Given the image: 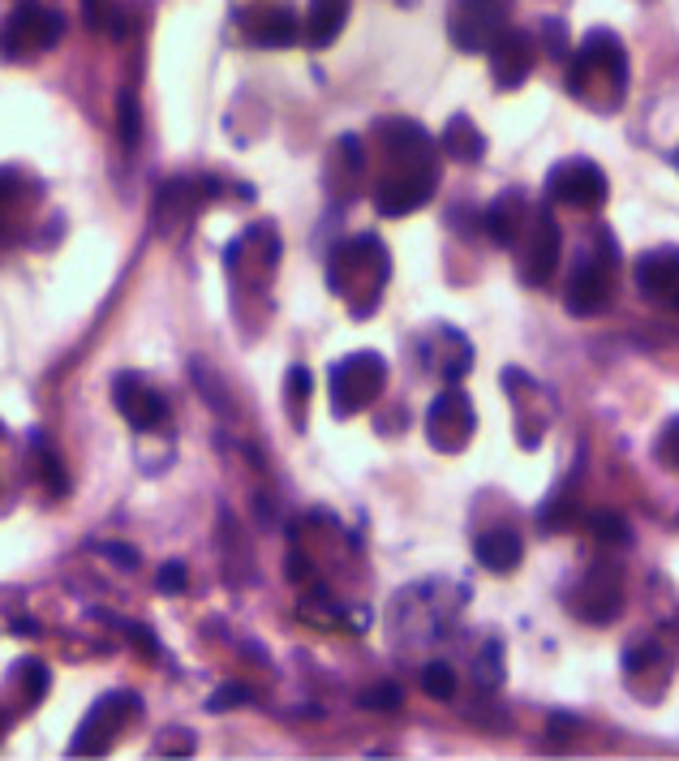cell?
Returning a JSON list of instances; mask_svg holds the SVG:
<instances>
[{
    "instance_id": "cell-20",
    "label": "cell",
    "mask_w": 679,
    "mask_h": 761,
    "mask_svg": "<svg viewBox=\"0 0 679 761\" xmlns=\"http://www.w3.org/2000/svg\"><path fill=\"white\" fill-rule=\"evenodd\" d=\"M439 146H443V155H452V160H461V164H477V160L486 155V138H482V130L469 121L465 112L447 121Z\"/></svg>"
},
{
    "instance_id": "cell-29",
    "label": "cell",
    "mask_w": 679,
    "mask_h": 761,
    "mask_svg": "<svg viewBox=\"0 0 679 761\" xmlns=\"http://www.w3.org/2000/svg\"><path fill=\"white\" fill-rule=\"evenodd\" d=\"M361 706L366 710H395L400 706V689L395 685H379V689H370L361 697Z\"/></svg>"
},
{
    "instance_id": "cell-3",
    "label": "cell",
    "mask_w": 679,
    "mask_h": 761,
    "mask_svg": "<svg viewBox=\"0 0 679 761\" xmlns=\"http://www.w3.org/2000/svg\"><path fill=\"white\" fill-rule=\"evenodd\" d=\"M615 271H619V246L607 228L594 233V250L580 254L568 271V285H564V306L573 310L576 319H594L603 315L615 297Z\"/></svg>"
},
{
    "instance_id": "cell-23",
    "label": "cell",
    "mask_w": 679,
    "mask_h": 761,
    "mask_svg": "<svg viewBox=\"0 0 679 761\" xmlns=\"http://www.w3.org/2000/svg\"><path fill=\"white\" fill-rule=\"evenodd\" d=\"M422 689H426V697H434V701H447V697L456 692V671H452L447 662H430L426 671H422Z\"/></svg>"
},
{
    "instance_id": "cell-37",
    "label": "cell",
    "mask_w": 679,
    "mask_h": 761,
    "mask_svg": "<svg viewBox=\"0 0 679 761\" xmlns=\"http://www.w3.org/2000/svg\"><path fill=\"white\" fill-rule=\"evenodd\" d=\"M0 731H4V723H0Z\"/></svg>"
},
{
    "instance_id": "cell-1",
    "label": "cell",
    "mask_w": 679,
    "mask_h": 761,
    "mask_svg": "<svg viewBox=\"0 0 679 761\" xmlns=\"http://www.w3.org/2000/svg\"><path fill=\"white\" fill-rule=\"evenodd\" d=\"M379 130H383V143L392 151V173L374 189V207H379V216L388 219L413 216V212L426 207L434 198V189H439L434 138L409 116H392Z\"/></svg>"
},
{
    "instance_id": "cell-5",
    "label": "cell",
    "mask_w": 679,
    "mask_h": 761,
    "mask_svg": "<svg viewBox=\"0 0 679 761\" xmlns=\"http://www.w3.org/2000/svg\"><path fill=\"white\" fill-rule=\"evenodd\" d=\"M512 0H447V39L477 56L512 27Z\"/></svg>"
},
{
    "instance_id": "cell-8",
    "label": "cell",
    "mask_w": 679,
    "mask_h": 761,
    "mask_svg": "<svg viewBox=\"0 0 679 761\" xmlns=\"http://www.w3.org/2000/svg\"><path fill=\"white\" fill-rule=\"evenodd\" d=\"M138 706H143V701H138L134 692H107V697H100V701L91 706L86 723L78 727V736H73L70 758L107 753V749L116 744V736L125 731V719H130V714H138Z\"/></svg>"
},
{
    "instance_id": "cell-24",
    "label": "cell",
    "mask_w": 679,
    "mask_h": 761,
    "mask_svg": "<svg viewBox=\"0 0 679 761\" xmlns=\"http://www.w3.org/2000/svg\"><path fill=\"white\" fill-rule=\"evenodd\" d=\"M35 456H39V465H43V477H48V486H52V495H61L65 491V470H61V461H56V452L48 448V439L35 435Z\"/></svg>"
},
{
    "instance_id": "cell-27",
    "label": "cell",
    "mask_w": 679,
    "mask_h": 761,
    "mask_svg": "<svg viewBox=\"0 0 679 761\" xmlns=\"http://www.w3.org/2000/svg\"><path fill=\"white\" fill-rule=\"evenodd\" d=\"M138 138H143L138 104H134V95L125 91V95H121V143H125V146H138Z\"/></svg>"
},
{
    "instance_id": "cell-21",
    "label": "cell",
    "mask_w": 679,
    "mask_h": 761,
    "mask_svg": "<svg viewBox=\"0 0 679 761\" xmlns=\"http://www.w3.org/2000/svg\"><path fill=\"white\" fill-rule=\"evenodd\" d=\"M624 676H628V689H632V685H645V680L667 685V676H671L667 650H662V646H628V650H624Z\"/></svg>"
},
{
    "instance_id": "cell-14",
    "label": "cell",
    "mask_w": 679,
    "mask_h": 761,
    "mask_svg": "<svg viewBox=\"0 0 679 761\" xmlns=\"http://www.w3.org/2000/svg\"><path fill=\"white\" fill-rule=\"evenodd\" d=\"M486 56H491V78H495V86H500V91H516V86H525L529 73H534L537 43L529 31L507 27V31L486 48Z\"/></svg>"
},
{
    "instance_id": "cell-33",
    "label": "cell",
    "mask_w": 679,
    "mask_h": 761,
    "mask_svg": "<svg viewBox=\"0 0 679 761\" xmlns=\"http://www.w3.org/2000/svg\"><path fill=\"white\" fill-rule=\"evenodd\" d=\"M100 555H104V559H112V564H121V568H138V555H134V551H125L121 543L100 546Z\"/></svg>"
},
{
    "instance_id": "cell-32",
    "label": "cell",
    "mask_w": 679,
    "mask_h": 761,
    "mask_svg": "<svg viewBox=\"0 0 679 761\" xmlns=\"http://www.w3.org/2000/svg\"><path fill=\"white\" fill-rule=\"evenodd\" d=\"M250 701V689H241V685H224V689L212 697V710H228V706H246Z\"/></svg>"
},
{
    "instance_id": "cell-30",
    "label": "cell",
    "mask_w": 679,
    "mask_h": 761,
    "mask_svg": "<svg viewBox=\"0 0 679 761\" xmlns=\"http://www.w3.org/2000/svg\"><path fill=\"white\" fill-rule=\"evenodd\" d=\"M301 400H310V370L292 366L288 370V404H301Z\"/></svg>"
},
{
    "instance_id": "cell-19",
    "label": "cell",
    "mask_w": 679,
    "mask_h": 761,
    "mask_svg": "<svg viewBox=\"0 0 679 761\" xmlns=\"http://www.w3.org/2000/svg\"><path fill=\"white\" fill-rule=\"evenodd\" d=\"M473 559L486 568V573H516L521 559H525V543L516 529H486L477 534L473 543Z\"/></svg>"
},
{
    "instance_id": "cell-7",
    "label": "cell",
    "mask_w": 679,
    "mask_h": 761,
    "mask_svg": "<svg viewBox=\"0 0 679 761\" xmlns=\"http://www.w3.org/2000/svg\"><path fill=\"white\" fill-rule=\"evenodd\" d=\"M610 194L607 173L594 160H559L546 173V198L559 207H576V212H594L603 207Z\"/></svg>"
},
{
    "instance_id": "cell-4",
    "label": "cell",
    "mask_w": 679,
    "mask_h": 761,
    "mask_svg": "<svg viewBox=\"0 0 679 761\" xmlns=\"http://www.w3.org/2000/svg\"><path fill=\"white\" fill-rule=\"evenodd\" d=\"M388 276H392V258H388V246L374 233L349 237L344 246H336L331 263H327V285L336 292H344V297H358V285H366L370 306L379 301Z\"/></svg>"
},
{
    "instance_id": "cell-6",
    "label": "cell",
    "mask_w": 679,
    "mask_h": 761,
    "mask_svg": "<svg viewBox=\"0 0 679 761\" xmlns=\"http://www.w3.org/2000/svg\"><path fill=\"white\" fill-rule=\"evenodd\" d=\"M388 388V362L379 353H349L344 362L331 366V404L336 418H353L366 404L383 397Z\"/></svg>"
},
{
    "instance_id": "cell-16",
    "label": "cell",
    "mask_w": 679,
    "mask_h": 761,
    "mask_svg": "<svg viewBox=\"0 0 679 761\" xmlns=\"http://www.w3.org/2000/svg\"><path fill=\"white\" fill-rule=\"evenodd\" d=\"M529 203H525V194L521 189H507V194H500L491 207H486V216H482V224H486V237L500 246V250H512L516 246V237H521V228H525V219H529Z\"/></svg>"
},
{
    "instance_id": "cell-26",
    "label": "cell",
    "mask_w": 679,
    "mask_h": 761,
    "mask_svg": "<svg viewBox=\"0 0 679 761\" xmlns=\"http://www.w3.org/2000/svg\"><path fill=\"white\" fill-rule=\"evenodd\" d=\"M542 43H546V56L568 61V27H564L559 18H546V22H542Z\"/></svg>"
},
{
    "instance_id": "cell-28",
    "label": "cell",
    "mask_w": 679,
    "mask_h": 761,
    "mask_svg": "<svg viewBox=\"0 0 679 761\" xmlns=\"http://www.w3.org/2000/svg\"><path fill=\"white\" fill-rule=\"evenodd\" d=\"M658 461L679 470V413L662 426V435H658Z\"/></svg>"
},
{
    "instance_id": "cell-11",
    "label": "cell",
    "mask_w": 679,
    "mask_h": 761,
    "mask_svg": "<svg viewBox=\"0 0 679 761\" xmlns=\"http://www.w3.org/2000/svg\"><path fill=\"white\" fill-rule=\"evenodd\" d=\"M573 607L585 624H610L624 611V568L615 559H598L576 585Z\"/></svg>"
},
{
    "instance_id": "cell-17",
    "label": "cell",
    "mask_w": 679,
    "mask_h": 761,
    "mask_svg": "<svg viewBox=\"0 0 679 761\" xmlns=\"http://www.w3.org/2000/svg\"><path fill=\"white\" fill-rule=\"evenodd\" d=\"M246 31L258 48H292L301 39V18L288 4H267L246 18Z\"/></svg>"
},
{
    "instance_id": "cell-22",
    "label": "cell",
    "mask_w": 679,
    "mask_h": 761,
    "mask_svg": "<svg viewBox=\"0 0 679 761\" xmlns=\"http://www.w3.org/2000/svg\"><path fill=\"white\" fill-rule=\"evenodd\" d=\"M589 529H594V538L603 546H628L632 543V529H628V521L619 516V512H594L589 516Z\"/></svg>"
},
{
    "instance_id": "cell-38",
    "label": "cell",
    "mask_w": 679,
    "mask_h": 761,
    "mask_svg": "<svg viewBox=\"0 0 679 761\" xmlns=\"http://www.w3.org/2000/svg\"><path fill=\"white\" fill-rule=\"evenodd\" d=\"M0 431H4V426H0Z\"/></svg>"
},
{
    "instance_id": "cell-35",
    "label": "cell",
    "mask_w": 679,
    "mask_h": 761,
    "mask_svg": "<svg viewBox=\"0 0 679 761\" xmlns=\"http://www.w3.org/2000/svg\"><path fill=\"white\" fill-rule=\"evenodd\" d=\"M82 18L86 27H100V0H82Z\"/></svg>"
},
{
    "instance_id": "cell-34",
    "label": "cell",
    "mask_w": 679,
    "mask_h": 761,
    "mask_svg": "<svg viewBox=\"0 0 679 761\" xmlns=\"http://www.w3.org/2000/svg\"><path fill=\"white\" fill-rule=\"evenodd\" d=\"M13 189H18V173L13 168H0V207L13 198Z\"/></svg>"
},
{
    "instance_id": "cell-10",
    "label": "cell",
    "mask_w": 679,
    "mask_h": 761,
    "mask_svg": "<svg viewBox=\"0 0 679 761\" xmlns=\"http://www.w3.org/2000/svg\"><path fill=\"white\" fill-rule=\"evenodd\" d=\"M477 431V413H473V400L461 388H447L439 392L434 404L426 409V439L439 452H465L469 439Z\"/></svg>"
},
{
    "instance_id": "cell-9",
    "label": "cell",
    "mask_w": 679,
    "mask_h": 761,
    "mask_svg": "<svg viewBox=\"0 0 679 761\" xmlns=\"http://www.w3.org/2000/svg\"><path fill=\"white\" fill-rule=\"evenodd\" d=\"M516 250H521V280L525 285H546L551 271L559 267V224L551 216V207H534L521 237H516Z\"/></svg>"
},
{
    "instance_id": "cell-25",
    "label": "cell",
    "mask_w": 679,
    "mask_h": 761,
    "mask_svg": "<svg viewBox=\"0 0 679 761\" xmlns=\"http://www.w3.org/2000/svg\"><path fill=\"white\" fill-rule=\"evenodd\" d=\"M18 680H27V685H22L27 697L39 701V697L48 692V667H43L39 658H22V662H18Z\"/></svg>"
},
{
    "instance_id": "cell-2",
    "label": "cell",
    "mask_w": 679,
    "mask_h": 761,
    "mask_svg": "<svg viewBox=\"0 0 679 761\" xmlns=\"http://www.w3.org/2000/svg\"><path fill=\"white\" fill-rule=\"evenodd\" d=\"M628 52L624 39L594 27L589 35L580 39L573 56H568V95L580 100L585 109L594 112H619L628 100Z\"/></svg>"
},
{
    "instance_id": "cell-36",
    "label": "cell",
    "mask_w": 679,
    "mask_h": 761,
    "mask_svg": "<svg viewBox=\"0 0 679 761\" xmlns=\"http://www.w3.org/2000/svg\"><path fill=\"white\" fill-rule=\"evenodd\" d=\"M676 164H679V151H676Z\"/></svg>"
},
{
    "instance_id": "cell-15",
    "label": "cell",
    "mask_w": 679,
    "mask_h": 761,
    "mask_svg": "<svg viewBox=\"0 0 679 761\" xmlns=\"http://www.w3.org/2000/svg\"><path fill=\"white\" fill-rule=\"evenodd\" d=\"M112 400L121 409V418L134 426V431H155L164 418H168V400L160 388H151L143 374H121L112 383Z\"/></svg>"
},
{
    "instance_id": "cell-12",
    "label": "cell",
    "mask_w": 679,
    "mask_h": 761,
    "mask_svg": "<svg viewBox=\"0 0 679 761\" xmlns=\"http://www.w3.org/2000/svg\"><path fill=\"white\" fill-rule=\"evenodd\" d=\"M61 31H65V18L52 13V9H39V4H22L4 31H0V52L4 56H31V52H48L61 43Z\"/></svg>"
},
{
    "instance_id": "cell-13",
    "label": "cell",
    "mask_w": 679,
    "mask_h": 761,
    "mask_svg": "<svg viewBox=\"0 0 679 761\" xmlns=\"http://www.w3.org/2000/svg\"><path fill=\"white\" fill-rule=\"evenodd\" d=\"M637 292L654 306L679 310V246H654L632 263Z\"/></svg>"
},
{
    "instance_id": "cell-31",
    "label": "cell",
    "mask_w": 679,
    "mask_h": 761,
    "mask_svg": "<svg viewBox=\"0 0 679 761\" xmlns=\"http://www.w3.org/2000/svg\"><path fill=\"white\" fill-rule=\"evenodd\" d=\"M185 580H189L185 564H164V568H160V594H181Z\"/></svg>"
},
{
    "instance_id": "cell-18",
    "label": "cell",
    "mask_w": 679,
    "mask_h": 761,
    "mask_svg": "<svg viewBox=\"0 0 679 761\" xmlns=\"http://www.w3.org/2000/svg\"><path fill=\"white\" fill-rule=\"evenodd\" d=\"M349 4L353 0H310V13L301 22L306 48H315V52L331 48L340 39V31H344V22H349Z\"/></svg>"
}]
</instances>
